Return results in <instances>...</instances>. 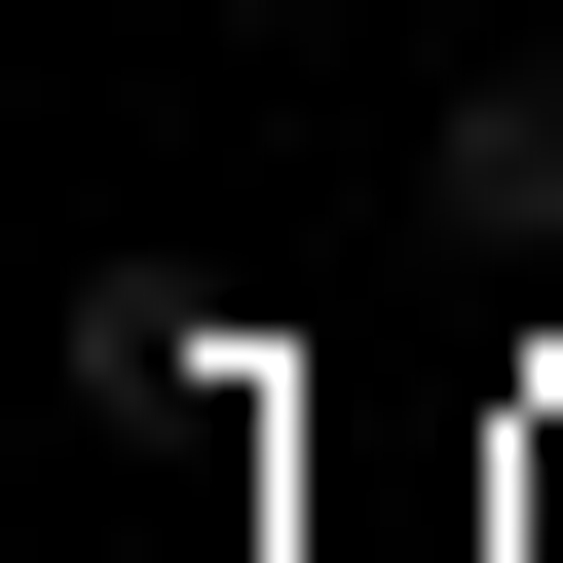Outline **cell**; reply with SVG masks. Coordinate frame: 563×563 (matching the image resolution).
Listing matches in <instances>:
<instances>
[{
  "mask_svg": "<svg viewBox=\"0 0 563 563\" xmlns=\"http://www.w3.org/2000/svg\"><path fill=\"white\" fill-rule=\"evenodd\" d=\"M76 413H301V376H263L188 263H113V301H76Z\"/></svg>",
  "mask_w": 563,
  "mask_h": 563,
  "instance_id": "obj_1",
  "label": "cell"
},
{
  "mask_svg": "<svg viewBox=\"0 0 563 563\" xmlns=\"http://www.w3.org/2000/svg\"><path fill=\"white\" fill-rule=\"evenodd\" d=\"M413 225H488V263H563V76H451V113H413Z\"/></svg>",
  "mask_w": 563,
  "mask_h": 563,
  "instance_id": "obj_2",
  "label": "cell"
}]
</instances>
